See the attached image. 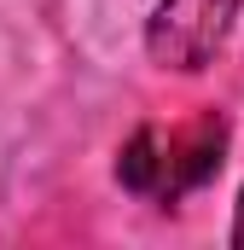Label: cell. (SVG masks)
<instances>
[{
	"label": "cell",
	"mask_w": 244,
	"mask_h": 250,
	"mask_svg": "<svg viewBox=\"0 0 244 250\" xmlns=\"http://www.w3.org/2000/svg\"><path fill=\"white\" fill-rule=\"evenodd\" d=\"M244 0H157L145 23V53L163 70H203L233 35Z\"/></svg>",
	"instance_id": "6da1fadb"
},
{
	"label": "cell",
	"mask_w": 244,
	"mask_h": 250,
	"mask_svg": "<svg viewBox=\"0 0 244 250\" xmlns=\"http://www.w3.org/2000/svg\"><path fill=\"white\" fill-rule=\"evenodd\" d=\"M221 151H227V123L209 111L186 134H169V204L181 192H198L215 169H221Z\"/></svg>",
	"instance_id": "7a4b0ae2"
},
{
	"label": "cell",
	"mask_w": 244,
	"mask_h": 250,
	"mask_svg": "<svg viewBox=\"0 0 244 250\" xmlns=\"http://www.w3.org/2000/svg\"><path fill=\"white\" fill-rule=\"evenodd\" d=\"M117 181L140 198H163L169 204V134L163 128H134V140L117 157Z\"/></svg>",
	"instance_id": "3957f363"
},
{
	"label": "cell",
	"mask_w": 244,
	"mask_h": 250,
	"mask_svg": "<svg viewBox=\"0 0 244 250\" xmlns=\"http://www.w3.org/2000/svg\"><path fill=\"white\" fill-rule=\"evenodd\" d=\"M233 245H244V192H239V209H233Z\"/></svg>",
	"instance_id": "277c9868"
}]
</instances>
